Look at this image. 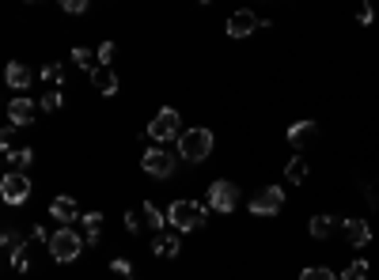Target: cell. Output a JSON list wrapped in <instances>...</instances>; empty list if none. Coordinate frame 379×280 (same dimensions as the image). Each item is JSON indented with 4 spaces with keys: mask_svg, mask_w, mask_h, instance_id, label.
<instances>
[{
    "mask_svg": "<svg viewBox=\"0 0 379 280\" xmlns=\"http://www.w3.org/2000/svg\"><path fill=\"white\" fill-rule=\"evenodd\" d=\"M91 88H95L99 95H118V76H114V69L99 64V69L91 72Z\"/></svg>",
    "mask_w": 379,
    "mask_h": 280,
    "instance_id": "cell-13",
    "label": "cell"
},
{
    "mask_svg": "<svg viewBox=\"0 0 379 280\" xmlns=\"http://www.w3.org/2000/svg\"><path fill=\"white\" fill-rule=\"evenodd\" d=\"M4 80H8V88H12V91H27V88H31V69H27L23 61H8Z\"/></svg>",
    "mask_w": 379,
    "mask_h": 280,
    "instance_id": "cell-11",
    "label": "cell"
},
{
    "mask_svg": "<svg viewBox=\"0 0 379 280\" xmlns=\"http://www.w3.org/2000/svg\"><path fill=\"white\" fill-rule=\"evenodd\" d=\"M167 223L174 231H198L201 223H205V204H198V201H171Z\"/></svg>",
    "mask_w": 379,
    "mask_h": 280,
    "instance_id": "cell-2",
    "label": "cell"
},
{
    "mask_svg": "<svg viewBox=\"0 0 379 280\" xmlns=\"http://www.w3.org/2000/svg\"><path fill=\"white\" fill-rule=\"evenodd\" d=\"M31 121H34V102L27 95L8 102V125H31Z\"/></svg>",
    "mask_w": 379,
    "mask_h": 280,
    "instance_id": "cell-10",
    "label": "cell"
},
{
    "mask_svg": "<svg viewBox=\"0 0 379 280\" xmlns=\"http://www.w3.org/2000/svg\"><path fill=\"white\" fill-rule=\"evenodd\" d=\"M144 174H152V178H171L174 174V152H163V148H148L144 152Z\"/></svg>",
    "mask_w": 379,
    "mask_h": 280,
    "instance_id": "cell-6",
    "label": "cell"
},
{
    "mask_svg": "<svg viewBox=\"0 0 379 280\" xmlns=\"http://www.w3.org/2000/svg\"><path fill=\"white\" fill-rule=\"evenodd\" d=\"M300 280H338L330 269H322V265H311V269H303L300 273Z\"/></svg>",
    "mask_w": 379,
    "mask_h": 280,
    "instance_id": "cell-24",
    "label": "cell"
},
{
    "mask_svg": "<svg viewBox=\"0 0 379 280\" xmlns=\"http://www.w3.org/2000/svg\"><path fill=\"white\" fill-rule=\"evenodd\" d=\"M110 269H114V273H118V276H125V280H129V276H133V265H129V261H125V258H114V261H110Z\"/></svg>",
    "mask_w": 379,
    "mask_h": 280,
    "instance_id": "cell-31",
    "label": "cell"
},
{
    "mask_svg": "<svg viewBox=\"0 0 379 280\" xmlns=\"http://www.w3.org/2000/svg\"><path fill=\"white\" fill-rule=\"evenodd\" d=\"M114 42H103V46H99V64H106V69H114Z\"/></svg>",
    "mask_w": 379,
    "mask_h": 280,
    "instance_id": "cell-26",
    "label": "cell"
},
{
    "mask_svg": "<svg viewBox=\"0 0 379 280\" xmlns=\"http://www.w3.org/2000/svg\"><path fill=\"white\" fill-rule=\"evenodd\" d=\"M212 144H216V140H212V133L205 125L186 129V133L179 136V155L186 163H201V160H209V155H212Z\"/></svg>",
    "mask_w": 379,
    "mask_h": 280,
    "instance_id": "cell-1",
    "label": "cell"
},
{
    "mask_svg": "<svg viewBox=\"0 0 379 280\" xmlns=\"http://www.w3.org/2000/svg\"><path fill=\"white\" fill-rule=\"evenodd\" d=\"M12 265H15V273H27V269H31V258H27V250H15V254H12Z\"/></svg>",
    "mask_w": 379,
    "mask_h": 280,
    "instance_id": "cell-30",
    "label": "cell"
},
{
    "mask_svg": "<svg viewBox=\"0 0 379 280\" xmlns=\"http://www.w3.org/2000/svg\"><path fill=\"white\" fill-rule=\"evenodd\" d=\"M315 133H319V121H296V125H289V140H292V144H308Z\"/></svg>",
    "mask_w": 379,
    "mask_h": 280,
    "instance_id": "cell-17",
    "label": "cell"
},
{
    "mask_svg": "<svg viewBox=\"0 0 379 280\" xmlns=\"http://www.w3.org/2000/svg\"><path fill=\"white\" fill-rule=\"evenodd\" d=\"M182 133H186V129H182V118H179V110H174V106H163L160 114L148 121V136H152L156 144L174 140V136H182Z\"/></svg>",
    "mask_w": 379,
    "mask_h": 280,
    "instance_id": "cell-4",
    "label": "cell"
},
{
    "mask_svg": "<svg viewBox=\"0 0 379 280\" xmlns=\"http://www.w3.org/2000/svg\"><path fill=\"white\" fill-rule=\"evenodd\" d=\"M84 231H88V246H95L103 235V212H84Z\"/></svg>",
    "mask_w": 379,
    "mask_h": 280,
    "instance_id": "cell-19",
    "label": "cell"
},
{
    "mask_svg": "<svg viewBox=\"0 0 379 280\" xmlns=\"http://www.w3.org/2000/svg\"><path fill=\"white\" fill-rule=\"evenodd\" d=\"M125 227H129V231H133V235H137V231H141V227H144V220H141V209H133V212H125Z\"/></svg>",
    "mask_w": 379,
    "mask_h": 280,
    "instance_id": "cell-29",
    "label": "cell"
},
{
    "mask_svg": "<svg viewBox=\"0 0 379 280\" xmlns=\"http://www.w3.org/2000/svg\"><path fill=\"white\" fill-rule=\"evenodd\" d=\"M50 212H53V220H57V223H64V227H69L76 216H84V212L76 209V201H72V197H53V201H50Z\"/></svg>",
    "mask_w": 379,
    "mask_h": 280,
    "instance_id": "cell-12",
    "label": "cell"
},
{
    "mask_svg": "<svg viewBox=\"0 0 379 280\" xmlns=\"http://www.w3.org/2000/svg\"><path fill=\"white\" fill-rule=\"evenodd\" d=\"M308 231H311V239H330V231H334V216L330 212H315L308 223Z\"/></svg>",
    "mask_w": 379,
    "mask_h": 280,
    "instance_id": "cell-15",
    "label": "cell"
},
{
    "mask_svg": "<svg viewBox=\"0 0 379 280\" xmlns=\"http://www.w3.org/2000/svg\"><path fill=\"white\" fill-rule=\"evenodd\" d=\"M141 220H144V227H152V231H160L163 223H167V212H160L152 201H144V209H141Z\"/></svg>",
    "mask_w": 379,
    "mask_h": 280,
    "instance_id": "cell-20",
    "label": "cell"
},
{
    "mask_svg": "<svg viewBox=\"0 0 379 280\" xmlns=\"http://www.w3.org/2000/svg\"><path fill=\"white\" fill-rule=\"evenodd\" d=\"M61 76H64V72H61V64H57V61L42 64V80H50V83H61Z\"/></svg>",
    "mask_w": 379,
    "mask_h": 280,
    "instance_id": "cell-27",
    "label": "cell"
},
{
    "mask_svg": "<svg viewBox=\"0 0 379 280\" xmlns=\"http://www.w3.org/2000/svg\"><path fill=\"white\" fill-rule=\"evenodd\" d=\"M0 197H4L8 204H23L27 197H31V178H27V174L8 171L4 182H0Z\"/></svg>",
    "mask_w": 379,
    "mask_h": 280,
    "instance_id": "cell-8",
    "label": "cell"
},
{
    "mask_svg": "<svg viewBox=\"0 0 379 280\" xmlns=\"http://www.w3.org/2000/svg\"><path fill=\"white\" fill-rule=\"evenodd\" d=\"M80 250H84V239H80L72 227H57V231L50 235V254H53V261H61V265L76 261Z\"/></svg>",
    "mask_w": 379,
    "mask_h": 280,
    "instance_id": "cell-3",
    "label": "cell"
},
{
    "mask_svg": "<svg viewBox=\"0 0 379 280\" xmlns=\"http://www.w3.org/2000/svg\"><path fill=\"white\" fill-rule=\"evenodd\" d=\"M61 91H46V95H42V110H50V114H53V110H61Z\"/></svg>",
    "mask_w": 379,
    "mask_h": 280,
    "instance_id": "cell-28",
    "label": "cell"
},
{
    "mask_svg": "<svg viewBox=\"0 0 379 280\" xmlns=\"http://www.w3.org/2000/svg\"><path fill=\"white\" fill-rule=\"evenodd\" d=\"M281 209H284V190H281V186H266V190H258L251 197L254 216H277Z\"/></svg>",
    "mask_w": 379,
    "mask_h": 280,
    "instance_id": "cell-5",
    "label": "cell"
},
{
    "mask_svg": "<svg viewBox=\"0 0 379 280\" xmlns=\"http://www.w3.org/2000/svg\"><path fill=\"white\" fill-rule=\"evenodd\" d=\"M95 57H99V53L84 50V46H76V50H72V61H76L84 72H95V69H99V61H95Z\"/></svg>",
    "mask_w": 379,
    "mask_h": 280,
    "instance_id": "cell-21",
    "label": "cell"
},
{
    "mask_svg": "<svg viewBox=\"0 0 379 280\" xmlns=\"http://www.w3.org/2000/svg\"><path fill=\"white\" fill-rule=\"evenodd\" d=\"M4 250H8V254H15V250H23V235H20V231H15V227H8V231H4Z\"/></svg>",
    "mask_w": 379,
    "mask_h": 280,
    "instance_id": "cell-25",
    "label": "cell"
},
{
    "mask_svg": "<svg viewBox=\"0 0 379 280\" xmlns=\"http://www.w3.org/2000/svg\"><path fill=\"white\" fill-rule=\"evenodd\" d=\"M357 20H360V23H372V4H360V8H357Z\"/></svg>",
    "mask_w": 379,
    "mask_h": 280,
    "instance_id": "cell-33",
    "label": "cell"
},
{
    "mask_svg": "<svg viewBox=\"0 0 379 280\" xmlns=\"http://www.w3.org/2000/svg\"><path fill=\"white\" fill-rule=\"evenodd\" d=\"M4 160H8V167H12L15 174H23L27 167H31L34 152H31V148H12V152H4Z\"/></svg>",
    "mask_w": 379,
    "mask_h": 280,
    "instance_id": "cell-18",
    "label": "cell"
},
{
    "mask_svg": "<svg viewBox=\"0 0 379 280\" xmlns=\"http://www.w3.org/2000/svg\"><path fill=\"white\" fill-rule=\"evenodd\" d=\"M284 178H289V182H303V178H308V160H300V155L289 160V167H284Z\"/></svg>",
    "mask_w": 379,
    "mask_h": 280,
    "instance_id": "cell-22",
    "label": "cell"
},
{
    "mask_svg": "<svg viewBox=\"0 0 379 280\" xmlns=\"http://www.w3.org/2000/svg\"><path fill=\"white\" fill-rule=\"evenodd\" d=\"M345 239H349V242H353V246L360 250V246H368V242H372V227H368L364 220L349 216V220H345Z\"/></svg>",
    "mask_w": 379,
    "mask_h": 280,
    "instance_id": "cell-14",
    "label": "cell"
},
{
    "mask_svg": "<svg viewBox=\"0 0 379 280\" xmlns=\"http://www.w3.org/2000/svg\"><path fill=\"white\" fill-rule=\"evenodd\" d=\"M64 12H69V15H80V12H88V0H64Z\"/></svg>",
    "mask_w": 379,
    "mask_h": 280,
    "instance_id": "cell-32",
    "label": "cell"
},
{
    "mask_svg": "<svg viewBox=\"0 0 379 280\" xmlns=\"http://www.w3.org/2000/svg\"><path fill=\"white\" fill-rule=\"evenodd\" d=\"M152 250H156V258H179L182 242H179V235H156Z\"/></svg>",
    "mask_w": 379,
    "mask_h": 280,
    "instance_id": "cell-16",
    "label": "cell"
},
{
    "mask_svg": "<svg viewBox=\"0 0 379 280\" xmlns=\"http://www.w3.org/2000/svg\"><path fill=\"white\" fill-rule=\"evenodd\" d=\"M258 27H262V20H258L254 12H232L228 15V34H232V38H251Z\"/></svg>",
    "mask_w": 379,
    "mask_h": 280,
    "instance_id": "cell-9",
    "label": "cell"
},
{
    "mask_svg": "<svg viewBox=\"0 0 379 280\" xmlns=\"http://www.w3.org/2000/svg\"><path fill=\"white\" fill-rule=\"evenodd\" d=\"M235 201H239L235 182L220 178V182L209 186V209H212V212H235Z\"/></svg>",
    "mask_w": 379,
    "mask_h": 280,
    "instance_id": "cell-7",
    "label": "cell"
},
{
    "mask_svg": "<svg viewBox=\"0 0 379 280\" xmlns=\"http://www.w3.org/2000/svg\"><path fill=\"white\" fill-rule=\"evenodd\" d=\"M341 280H368V261H364V258L349 261V269L341 273Z\"/></svg>",
    "mask_w": 379,
    "mask_h": 280,
    "instance_id": "cell-23",
    "label": "cell"
}]
</instances>
